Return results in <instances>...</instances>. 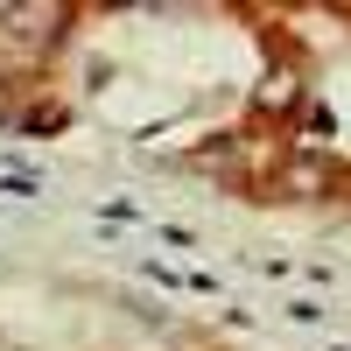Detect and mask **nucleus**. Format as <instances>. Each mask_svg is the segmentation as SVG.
I'll return each instance as SVG.
<instances>
[{
	"instance_id": "nucleus-3",
	"label": "nucleus",
	"mask_w": 351,
	"mask_h": 351,
	"mask_svg": "<svg viewBox=\"0 0 351 351\" xmlns=\"http://www.w3.org/2000/svg\"><path fill=\"white\" fill-rule=\"evenodd\" d=\"M28 127L49 134V127H64V106H43V112H28Z\"/></svg>"
},
{
	"instance_id": "nucleus-1",
	"label": "nucleus",
	"mask_w": 351,
	"mask_h": 351,
	"mask_svg": "<svg viewBox=\"0 0 351 351\" xmlns=\"http://www.w3.org/2000/svg\"><path fill=\"white\" fill-rule=\"evenodd\" d=\"M330 190H337L330 155H288L281 162V197H330Z\"/></svg>"
},
{
	"instance_id": "nucleus-2",
	"label": "nucleus",
	"mask_w": 351,
	"mask_h": 351,
	"mask_svg": "<svg viewBox=\"0 0 351 351\" xmlns=\"http://www.w3.org/2000/svg\"><path fill=\"white\" fill-rule=\"evenodd\" d=\"M295 99H302L295 71H267V77H260V92H253V106H260V112H288Z\"/></svg>"
}]
</instances>
